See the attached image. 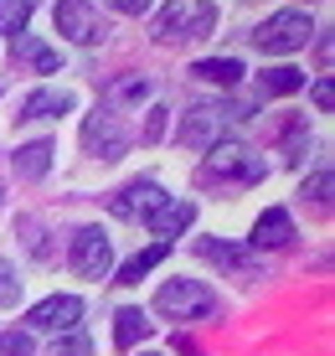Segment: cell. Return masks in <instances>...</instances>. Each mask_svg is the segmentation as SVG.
Returning a JSON list of instances; mask_svg holds the SVG:
<instances>
[{"mask_svg":"<svg viewBox=\"0 0 335 356\" xmlns=\"http://www.w3.org/2000/svg\"><path fill=\"white\" fill-rule=\"evenodd\" d=\"M263 176H268V161L253 155V150H243V145H212L202 170H196L202 186H217V181H227V186H253V181H263Z\"/></svg>","mask_w":335,"mask_h":356,"instance_id":"6da1fadb","label":"cell"},{"mask_svg":"<svg viewBox=\"0 0 335 356\" xmlns=\"http://www.w3.org/2000/svg\"><path fill=\"white\" fill-rule=\"evenodd\" d=\"M155 315H170V321H212L217 315V294L196 279H165L155 289Z\"/></svg>","mask_w":335,"mask_h":356,"instance_id":"7a4b0ae2","label":"cell"},{"mask_svg":"<svg viewBox=\"0 0 335 356\" xmlns=\"http://www.w3.org/2000/svg\"><path fill=\"white\" fill-rule=\"evenodd\" d=\"M217 26V6L212 0H176V6L160 16V42H202Z\"/></svg>","mask_w":335,"mask_h":356,"instance_id":"3957f363","label":"cell"},{"mask_svg":"<svg viewBox=\"0 0 335 356\" xmlns=\"http://www.w3.org/2000/svg\"><path fill=\"white\" fill-rule=\"evenodd\" d=\"M309 36H315V26H309L304 10H274V16L258 26V47H263V52H274V57H284V52L309 47Z\"/></svg>","mask_w":335,"mask_h":356,"instance_id":"277c9868","label":"cell"},{"mask_svg":"<svg viewBox=\"0 0 335 356\" xmlns=\"http://www.w3.org/2000/svg\"><path fill=\"white\" fill-rule=\"evenodd\" d=\"M83 150L98 155V161H119V155L129 150V129H124V119L114 108H93V114L83 119Z\"/></svg>","mask_w":335,"mask_h":356,"instance_id":"5b68a950","label":"cell"},{"mask_svg":"<svg viewBox=\"0 0 335 356\" xmlns=\"http://www.w3.org/2000/svg\"><path fill=\"white\" fill-rule=\"evenodd\" d=\"M67 264H72V274H83V279H104L108 268H114V248H108L104 227H78V238H72V248H67Z\"/></svg>","mask_w":335,"mask_h":356,"instance_id":"8992f818","label":"cell"},{"mask_svg":"<svg viewBox=\"0 0 335 356\" xmlns=\"http://www.w3.org/2000/svg\"><path fill=\"white\" fill-rule=\"evenodd\" d=\"M165 202H170V196H165V186H160V181H129V186L108 202V212H114L119 222H150Z\"/></svg>","mask_w":335,"mask_h":356,"instance_id":"52a82bcc","label":"cell"},{"mask_svg":"<svg viewBox=\"0 0 335 356\" xmlns=\"http://www.w3.org/2000/svg\"><path fill=\"white\" fill-rule=\"evenodd\" d=\"M52 21H57V31L67 36V42H78V47H93V42H104V16L88 6V0H57V10H52Z\"/></svg>","mask_w":335,"mask_h":356,"instance_id":"ba28073f","label":"cell"},{"mask_svg":"<svg viewBox=\"0 0 335 356\" xmlns=\"http://www.w3.org/2000/svg\"><path fill=\"white\" fill-rule=\"evenodd\" d=\"M222 129H227V108L196 104V108H186V119H181V145H191V150H212V145H222Z\"/></svg>","mask_w":335,"mask_h":356,"instance_id":"9c48e42d","label":"cell"},{"mask_svg":"<svg viewBox=\"0 0 335 356\" xmlns=\"http://www.w3.org/2000/svg\"><path fill=\"white\" fill-rule=\"evenodd\" d=\"M78 315H83L78 294H52V300H42V305H31V310H26V325L31 330H72V325H78Z\"/></svg>","mask_w":335,"mask_h":356,"instance_id":"30bf717a","label":"cell"},{"mask_svg":"<svg viewBox=\"0 0 335 356\" xmlns=\"http://www.w3.org/2000/svg\"><path fill=\"white\" fill-rule=\"evenodd\" d=\"M289 243H294V217L284 207H268L253 222V248H289Z\"/></svg>","mask_w":335,"mask_h":356,"instance_id":"8fae6325","label":"cell"},{"mask_svg":"<svg viewBox=\"0 0 335 356\" xmlns=\"http://www.w3.org/2000/svg\"><path fill=\"white\" fill-rule=\"evenodd\" d=\"M78 104L67 88H36L21 98V119H57V114H67V108Z\"/></svg>","mask_w":335,"mask_h":356,"instance_id":"7c38bea8","label":"cell"},{"mask_svg":"<svg viewBox=\"0 0 335 356\" xmlns=\"http://www.w3.org/2000/svg\"><path fill=\"white\" fill-rule=\"evenodd\" d=\"M202 259H212L217 268H232V274H243V279H258V259H253V253H243V248H232V243L206 238L202 243Z\"/></svg>","mask_w":335,"mask_h":356,"instance_id":"4fadbf2b","label":"cell"},{"mask_svg":"<svg viewBox=\"0 0 335 356\" xmlns=\"http://www.w3.org/2000/svg\"><path fill=\"white\" fill-rule=\"evenodd\" d=\"M52 140H36V145H21L16 155H10V165H16V176L21 181H42L47 170H52Z\"/></svg>","mask_w":335,"mask_h":356,"instance_id":"5bb4252c","label":"cell"},{"mask_svg":"<svg viewBox=\"0 0 335 356\" xmlns=\"http://www.w3.org/2000/svg\"><path fill=\"white\" fill-rule=\"evenodd\" d=\"M191 222H196V202H165V207L150 217V232L165 243V238H176V232H186Z\"/></svg>","mask_w":335,"mask_h":356,"instance_id":"9a60e30c","label":"cell"},{"mask_svg":"<svg viewBox=\"0 0 335 356\" xmlns=\"http://www.w3.org/2000/svg\"><path fill=\"white\" fill-rule=\"evenodd\" d=\"M10 52H16L21 63H31L36 72H57V52H52V47H42V42H31L26 31L10 36Z\"/></svg>","mask_w":335,"mask_h":356,"instance_id":"2e32d148","label":"cell"},{"mask_svg":"<svg viewBox=\"0 0 335 356\" xmlns=\"http://www.w3.org/2000/svg\"><path fill=\"white\" fill-rule=\"evenodd\" d=\"M165 253H170V243H150V248H140L129 264L119 268V279H114V284H140V279L150 274V268H155L160 259H165Z\"/></svg>","mask_w":335,"mask_h":356,"instance_id":"e0dca14e","label":"cell"},{"mask_svg":"<svg viewBox=\"0 0 335 356\" xmlns=\"http://www.w3.org/2000/svg\"><path fill=\"white\" fill-rule=\"evenodd\" d=\"M140 336H150V321H145V310H134V305H124V310L114 315V341H119L124 351H129V346H134V341H140Z\"/></svg>","mask_w":335,"mask_h":356,"instance_id":"ac0fdd59","label":"cell"},{"mask_svg":"<svg viewBox=\"0 0 335 356\" xmlns=\"http://www.w3.org/2000/svg\"><path fill=\"white\" fill-rule=\"evenodd\" d=\"M258 83H263V93H268V98L300 93V88H304V67H289V63H284V67H268V72H263Z\"/></svg>","mask_w":335,"mask_h":356,"instance_id":"d6986e66","label":"cell"},{"mask_svg":"<svg viewBox=\"0 0 335 356\" xmlns=\"http://www.w3.org/2000/svg\"><path fill=\"white\" fill-rule=\"evenodd\" d=\"M108 104H145V98H150V78H145V72H129V78H114L108 83Z\"/></svg>","mask_w":335,"mask_h":356,"instance_id":"ffe728a7","label":"cell"},{"mask_svg":"<svg viewBox=\"0 0 335 356\" xmlns=\"http://www.w3.org/2000/svg\"><path fill=\"white\" fill-rule=\"evenodd\" d=\"M191 72L206 78V83H227V88H232V83L243 78V63H238V57H206V63H196Z\"/></svg>","mask_w":335,"mask_h":356,"instance_id":"44dd1931","label":"cell"},{"mask_svg":"<svg viewBox=\"0 0 335 356\" xmlns=\"http://www.w3.org/2000/svg\"><path fill=\"white\" fill-rule=\"evenodd\" d=\"M26 21H31V0H0V31H26Z\"/></svg>","mask_w":335,"mask_h":356,"instance_id":"7402d4cb","label":"cell"},{"mask_svg":"<svg viewBox=\"0 0 335 356\" xmlns=\"http://www.w3.org/2000/svg\"><path fill=\"white\" fill-rule=\"evenodd\" d=\"M16 300H21V279H16V268L0 259V310H10Z\"/></svg>","mask_w":335,"mask_h":356,"instance_id":"603a6c76","label":"cell"},{"mask_svg":"<svg viewBox=\"0 0 335 356\" xmlns=\"http://www.w3.org/2000/svg\"><path fill=\"white\" fill-rule=\"evenodd\" d=\"M0 356H31V336L26 330H0Z\"/></svg>","mask_w":335,"mask_h":356,"instance_id":"cb8c5ba5","label":"cell"},{"mask_svg":"<svg viewBox=\"0 0 335 356\" xmlns=\"http://www.w3.org/2000/svg\"><path fill=\"white\" fill-rule=\"evenodd\" d=\"M304 202H315L320 212H325V207H330V170H320L315 181H304Z\"/></svg>","mask_w":335,"mask_h":356,"instance_id":"d4e9b609","label":"cell"},{"mask_svg":"<svg viewBox=\"0 0 335 356\" xmlns=\"http://www.w3.org/2000/svg\"><path fill=\"white\" fill-rule=\"evenodd\" d=\"M93 346H88V336H78V330H72V336H57V346H52V356H88Z\"/></svg>","mask_w":335,"mask_h":356,"instance_id":"484cf974","label":"cell"},{"mask_svg":"<svg viewBox=\"0 0 335 356\" xmlns=\"http://www.w3.org/2000/svg\"><path fill=\"white\" fill-rule=\"evenodd\" d=\"M315 108H320V114H330V108H335V88H330V78H320V83H315Z\"/></svg>","mask_w":335,"mask_h":356,"instance_id":"4316f807","label":"cell"},{"mask_svg":"<svg viewBox=\"0 0 335 356\" xmlns=\"http://www.w3.org/2000/svg\"><path fill=\"white\" fill-rule=\"evenodd\" d=\"M114 10H124V16H145V10L155 6V0H108Z\"/></svg>","mask_w":335,"mask_h":356,"instance_id":"83f0119b","label":"cell"},{"mask_svg":"<svg viewBox=\"0 0 335 356\" xmlns=\"http://www.w3.org/2000/svg\"><path fill=\"white\" fill-rule=\"evenodd\" d=\"M170 346H176V356H202V351H196V346H191V341H186V330H181V336H176V341H170Z\"/></svg>","mask_w":335,"mask_h":356,"instance_id":"f1b7e54d","label":"cell"},{"mask_svg":"<svg viewBox=\"0 0 335 356\" xmlns=\"http://www.w3.org/2000/svg\"><path fill=\"white\" fill-rule=\"evenodd\" d=\"M140 356H160V351H140Z\"/></svg>","mask_w":335,"mask_h":356,"instance_id":"f546056e","label":"cell"}]
</instances>
